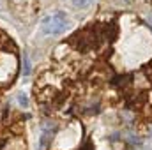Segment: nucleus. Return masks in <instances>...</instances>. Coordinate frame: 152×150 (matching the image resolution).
<instances>
[{
  "instance_id": "f257e3e1",
  "label": "nucleus",
  "mask_w": 152,
  "mask_h": 150,
  "mask_svg": "<svg viewBox=\"0 0 152 150\" xmlns=\"http://www.w3.org/2000/svg\"><path fill=\"white\" fill-rule=\"evenodd\" d=\"M69 21H67V16L64 11H55L48 16L42 18L41 21V32L44 36H58L62 34L66 28H67Z\"/></svg>"
},
{
  "instance_id": "f03ea898",
  "label": "nucleus",
  "mask_w": 152,
  "mask_h": 150,
  "mask_svg": "<svg viewBox=\"0 0 152 150\" xmlns=\"http://www.w3.org/2000/svg\"><path fill=\"white\" fill-rule=\"evenodd\" d=\"M12 57H14V53H7V51H4L0 55V85H11L18 73V58H14L9 64V60Z\"/></svg>"
},
{
  "instance_id": "7ed1b4c3",
  "label": "nucleus",
  "mask_w": 152,
  "mask_h": 150,
  "mask_svg": "<svg viewBox=\"0 0 152 150\" xmlns=\"http://www.w3.org/2000/svg\"><path fill=\"white\" fill-rule=\"evenodd\" d=\"M41 129H42V131H41V143H39V147L44 149V147L48 145V141L51 140V136H53V133H55V129H57V124H55V122H44Z\"/></svg>"
},
{
  "instance_id": "20e7f679",
  "label": "nucleus",
  "mask_w": 152,
  "mask_h": 150,
  "mask_svg": "<svg viewBox=\"0 0 152 150\" xmlns=\"http://www.w3.org/2000/svg\"><path fill=\"white\" fill-rule=\"evenodd\" d=\"M0 150H25V141L21 138H5L0 141Z\"/></svg>"
},
{
  "instance_id": "39448f33",
  "label": "nucleus",
  "mask_w": 152,
  "mask_h": 150,
  "mask_svg": "<svg viewBox=\"0 0 152 150\" xmlns=\"http://www.w3.org/2000/svg\"><path fill=\"white\" fill-rule=\"evenodd\" d=\"M30 74V60H28V55L23 53V76Z\"/></svg>"
},
{
  "instance_id": "423d86ee",
  "label": "nucleus",
  "mask_w": 152,
  "mask_h": 150,
  "mask_svg": "<svg viewBox=\"0 0 152 150\" xmlns=\"http://www.w3.org/2000/svg\"><path fill=\"white\" fill-rule=\"evenodd\" d=\"M92 2H94V0H73V5L78 7V9H85V7H88Z\"/></svg>"
},
{
  "instance_id": "0eeeda50",
  "label": "nucleus",
  "mask_w": 152,
  "mask_h": 150,
  "mask_svg": "<svg viewBox=\"0 0 152 150\" xmlns=\"http://www.w3.org/2000/svg\"><path fill=\"white\" fill-rule=\"evenodd\" d=\"M18 103H20L23 108H27V106H28V97H27V94H25V92H20V94H18Z\"/></svg>"
},
{
  "instance_id": "6e6552de",
  "label": "nucleus",
  "mask_w": 152,
  "mask_h": 150,
  "mask_svg": "<svg viewBox=\"0 0 152 150\" xmlns=\"http://www.w3.org/2000/svg\"><path fill=\"white\" fill-rule=\"evenodd\" d=\"M149 134H151V138H152V124L149 125Z\"/></svg>"
}]
</instances>
